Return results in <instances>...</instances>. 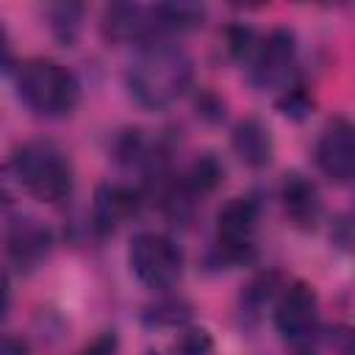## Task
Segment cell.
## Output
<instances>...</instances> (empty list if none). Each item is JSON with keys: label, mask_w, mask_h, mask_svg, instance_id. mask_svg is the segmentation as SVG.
<instances>
[{"label": "cell", "mask_w": 355, "mask_h": 355, "mask_svg": "<svg viewBox=\"0 0 355 355\" xmlns=\"http://www.w3.org/2000/svg\"><path fill=\"white\" fill-rule=\"evenodd\" d=\"M191 75V58L178 44L150 42L136 53L128 69V92L141 108L161 111L186 94Z\"/></svg>", "instance_id": "cell-1"}, {"label": "cell", "mask_w": 355, "mask_h": 355, "mask_svg": "<svg viewBox=\"0 0 355 355\" xmlns=\"http://www.w3.org/2000/svg\"><path fill=\"white\" fill-rule=\"evenodd\" d=\"M8 166L19 189H25L31 197L42 202L55 205L72 194V186H75L72 164L67 153L55 147L53 141H44V139L25 141L22 147H17Z\"/></svg>", "instance_id": "cell-2"}, {"label": "cell", "mask_w": 355, "mask_h": 355, "mask_svg": "<svg viewBox=\"0 0 355 355\" xmlns=\"http://www.w3.org/2000/svg\"><path fill=\"white\" fill-rule=\"evenodd\" d=\"M17 97L36 116H67L80 100V83L64 64L31 58L17 72Z\"/></svg>", "instance_id": "cell-3"}, {"label": "cell", "mask_w": 355, "mask_h": 355, "mask_svg": "<svg viewBox=\"0 0 355 355\" xmlns=\"http://www.w3.org/2000/svg\"><path fill=\"white\" fill-rule=\"evenodd\" d=\"M130 269L153 291H169L183 277V252L164 233H139L128 252Z\"/></svg>", "instance_id": "cell-4"}, {"label": "cell", "mask_w": 355, "mask_h": 355, "mask_svg": "<svg viewBox=\"0 0 355 355\" xmlns=\"http://www.w3.org/2000/svg\"><path fill=\"white\" fill-rule=\"evenodd\" d=\"M261 202L255 197H233L216 214V250L225 261H247L255 250Z\"/></svg>", "instance_id": "cell-5"}, {"label": "cell", "mask_w": 355, "mask_h": 355, "mask_svg": "<svg viewBox=\"0 0 355 355\" xmlns=\"http://www.w3.org/2000/svg\"><path fill=\"white\" fill-rule=\"evenodd\" d=\"M297 67V39L288 28H275L263 42H258L250 58V83L258 92L288 89Z\"/></svg>", "instance_id": "cell-6"}, {"label": "cell", "mask_w": 355, "mask_h": 355, "mask_svg": "<svg viewBox=\"0 0 355 355\" xmlns=\"http://www.w3.org/2000/svg\"><path fill=\"white\" fill-rule=\"evenodd\" d=\"M319 300L308 283H291L283 288L275 305V327L291 344H308L316 333Z\"/></svg>", "instance_id": "cell-7"}, {"label": "cell", "mask_w": 355, "mask_h": 355, "mask_svg": "<svg viewBox=\"0 0 355 355\" xmlns=\"http://www.w3.org/2000/svg\"><path fill=\"white\" fill-rule=\"evenodd\" d=\"M316 164L324 178L347 183L355 175V130L349 119L336 116L324 125L316 141Z\"/></svg>", "instance_id": "cell-8"}, {"label": "cell", "mask_w": 355, "mask_h": 355, "mask_svg": "<svg viewBox=\"0 0 355 355\" xmlns=\"http://www.w3.org/2000/svg\"><path fill=\"white\" fill-rule=\"evenodd\" d=\"M53 250V233L33 216H17L6 227V252L19 269H36Z\"/></svg>", "instance_id": "cell-9"}, {"label": "cell", "mask_w": 355, "mask_h": 355, "mask_svg": "<svg viewBox=\"0 0 355 355\" xmlns=\"http://www.w3.org/2000/svg\"><path fill=\"white\" fill-rule=\"evenodd\" d=\"M103 31L114 42H139L141 47L150 42H158L155 22H153V6L139 3H114L103 14Z\"/></svg>", "instance_id": "cell-10"}, {"label": "cell", "mask_w": 355, "mask_h": 355, "mask_svg": "<svg viewBox=\"0 0 355 355\" xmlns=\"http://www.w3.org/2000/svg\"><path fill=\"white\" fill-rule=\"evenodd\" d=\"M280 200H283V208H286L288 219L297 227H313L319 222L322 200H319L316 186L305 175H297V172L286 175V180L280 186Z\"/></svg>", "instance_id": "cell-11"}, {"label": "cell", "mask_w": 355, "mask_h": 355, "mask_svg": "<svg viewBox=\"0 0 355 355\" xmlns=\"http://www.w3.org/2000/svg\"><path fill=\"white\" fill-rule=\"evenodd\" d=\"M136 208V194L128 186L119 183H103L94 191V205H92V219L97 233H114Z\"/></svg>", "instance_id": "cell-12"}, {"label": "cell", "mask_w": 355, "mask_h": 355, "mask_svg": "<svg viewBox=\"0 0 355 355\" xmlns=\"http://www.w3.org/2000/svg\"><path fill=\"white\" fill-rule=\"evenodd\" d=\"M230 144H233V153H236L247 166H252V169L269 166L272 153H275L272 133H269L266 122L258 119V116H247V119H241V122L233 128Z\"/></svg>", "instance_id": "cell-13"}, {"label": "cell", "mask_w": 355, "mask_h": 355, "mask_svg": "<svg viewBox=\"0 0 355 355\" xmlns=\"http://www.w3.org/2000/svg\"><path fill=\"white\" fill-rule=\"evenodd\" d=\"M222 172H225V169L219 166V161H216L214 155H202V158H197V161L191 164V169L186 172L183 183H180V191H186L189 197L205 194V191H211V189L219 186Z\"/></svg>", "instance_id": "cell-14"}, {"label": "cell", "mask_w": 355, "mask_h": 355, "mask_svg": "<svg viewBox=\"0 0 355 355\" xmlns=\"http://www.w3.org/2000/svg\"><path fill=\"white\" fill-rule=\"evenodd\" d=\"M80 14L83 8L75 6V3H61V6H53L50 8V25H53V33L64 42V44H72L78 31H80Z\"/></svg>", "instance_id": "cell-15"}, {"label": "cell", "mask_w": 355, "mask_h": 355, "mask_svg": "<svg viewBox=\"0 0 355 355\" xmlns=\"http://www.w3.org/2000/svg\"><path fill=\"white\" fill-rule=\"evenodd\" d=\"M211 347H214V341H211L208 330L191 327V330H183V333H180V338H178V344H175V352H178V355H208Z\"/></svg>", "instance_id": "cell-16"}, {"label": "cell", "mask_w": 355, "mask_h": 355, "mask_svg": "<svg viewBox=\"0 0 355 355\" xmlns=\"http://www.w3.org/2000/svg\"><path fill=\"white\" fill-rule=\"evenodd\" d=\"M311 105H313V103H311V97H308L302 89H288L286 97L280 100V111H283L286 116H294V119L308 116Z\"/></svg>", "instance_id": "cell-17"}, {"label": "cell", "mask_w": 355, "mask_h": 355, "mask_svg": "<svg viewBox=\"0 0 355 355\" xmlns=\"http://www.w3.org/2000/svg\"><path fill=\"white\" fill-rule=\"evenodd\" d=\"M116 349V336L114 333H103L92 347H86L80 355H114Z\"/></svg>", "instance_id": "cell-18"}, {"label": "cell", "mask_w": 355, "mask_h": 355, "mask_svg": "<svg viewBox=\"0 0 355 355\" xmlns=\"http://www.w3.org/2000/svg\"><path fill=\"white\" fill-rule=\"evenodd\" d=\"M0 355H28V344L19 336H0Z\"/></svg>", "instance_id": "cell-19"}, {"label": "cell", "mask_w": 355, "mask_h": 355, "mask_svg": "<svg viewBox=\"0 0 355 355\" xmlns=\"http://www.w3.org/2000/svg\"><path fill=\"white\" fill-rule=\"evenodd\" d=\"M11 64H14V47H11L8 33L0 28V72H8Z\"/></svg>", "instance_id": "cell-20"}, {"label": "cell", "mask_w": 355, "mask_h": 355, "mask_svg": "<svg viewBox=\"0 0 355 355\" xmlns=\"http://www.w3.org/2000/svg\"><path fill=\"white\" fill-rule=\"evenodd\" d=\"M6 311H8V277L0 269V319L6 316Z\"/></svg>", "instance_id": "cell-21"}]
</instances>
